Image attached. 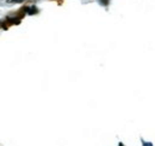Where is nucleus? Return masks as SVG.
<instances>
[{
    "instance_id": "nucleus-1",
    "label": "nucleus",
    "mask_w": 155,
    "mask_h": 146,
    "mask_svg": "<svg viewBox=\"0 0 155 146\" xmlns=\"http://www.w3.org/2000/svg\"><path fill=\"white\" fill-rule=\"evenodd\" d=\"M24 0H7V2H23Z\"/></svg>"
},
{
    "instance_id": "nucleus-2",
    "label": "nucleus",
    "mask_w": 155,
    "mask_h": 146,
    "mask_svg": "<svg viewBox=\"0 0 155 146\" xmlns=\"http://www.w3.org/2000/svg\"><path fill=\"white\" fill-rule=\"evenodd\" d=\"M101 2H103V5H107L109 4V0H100Z\"/></svg>"
}]
</instances>
